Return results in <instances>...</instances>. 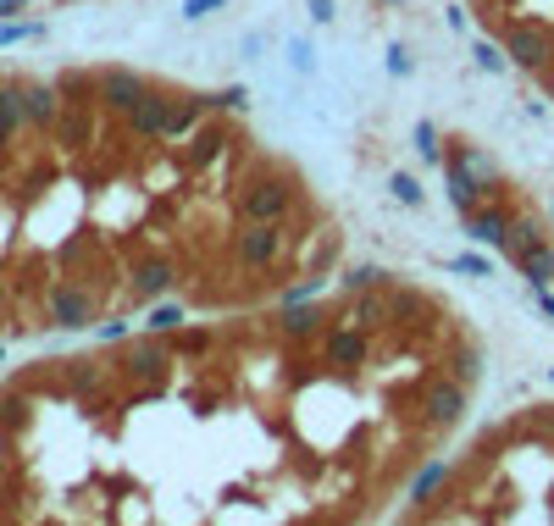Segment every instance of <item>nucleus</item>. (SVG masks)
Instances as JSON below:
<instances>
[{
  "mask_svg": "<svg viewBox=\"0 0 554 526\" xmlns=\"http://www.w3.org/2000/svg\"><path fill=\"white\" fill-rule=\"evenodd\" d=\"M444 482H449V460H433V466H422V471H416V482H410V504H416V510H422V504H433Z\"/></svg>",
  "mask_w": 554,
  "mask_h": 526,
  "instance_id": "17",
  "label": "nucleus"
},
{
  "mask_svg": "<svg viewBox=\"0 0 554 526\" xmlns=\"http://www.w3.org/2000/svg\"><path fill=\"white\" fill-rule=\"evenodd\" d=\"M532 427H538L543 438L554 443V405H538V410H532Z\"/></svg>",
  "mask_w": 554,
  "mask_h": 526,
  "instance_id": "30",
  "label": "nucleus"
},
{
  "mask_svg": "<svg viewBox=\"0 0 554 526\" xmlns=\"http://www.w3.org/2000/svg\"><path fill=\"white\" fill-rule=\"evenodd\" d=\"M388 189H394L399 205H422V183L410 178V172H394V178H388Z\"/></svg>",
  "mask_w": 554,
  "mask_h": 526,
  "instance_id": "23",
  "label": "nucleus"
},
{
  "mask_svg": "<svg viewBox=\"0 0 554 526\" xmlns=\"http://www.w3.org/2000/svg\"><path fill=\"white\" fill-rule=\"evenodd\" d=\"M183 322H189L183 305H161V299H156V305H145V327H150V333H178Z\"/></svg>",
  "mask_w": 554,
  "mask_h": 526,
  "instance_id": "20",
  "label": "nucleus"
},
{
  "mask_svg": "<svg viewBox=\"0 0 554 526\" xmlns=\"http://www.w3.org/2000/svg\"><path fill=\"white\" fill-rule=\"evenodd\" d=\"M471 56H477V67H482V72H505V61H510V56H499L494 39H477V45H471Z\"/></svg>",
  "mask_w": 554,
  "mask_h": 526,
  "instance_id": "24",
  "label": "nucleus"
},
{
  "mask_svg": "<svg viewBox=\"0 0 554 526\" xmlns=\"http://www.w3.org/2000/svg\"><path fill=\"white\" fill-rule=\"evenodd\" d=\"M416 427L427 432V438H438V432L460 427V416H466V383H455V377H433V383L416 388Z\"/></svg>",
  "mask_w": 554,
  "mask_h": 526,
  "instance_id": "3",
  "label": "nucleus"
},
{
  "mask_svg": "<svg viewBox=\"0 0 554 526\" xmlns=\"http://www.w3.org/2000/svg\"><path fill=\"white\" fill-rule=\"evenodd\" d=\"M388 311H394V327H416V316L427 311V299L416 288H388Z\"/></svg>",
  "mask_w": 554,
  "mask_h": 526,
  "instance_id": "19",
  "label": "nucleus"
},
{
  "mask_svg": "<svg viewBox=\"0 0 554 526\" xmlns=\"http://www.w3.org/2000/svg\"><path fill=\"white\" fill-rule=\"evenodd\" d=\"M538 78H543V89H549V100H554V67H543Z\"/></svg>",
  "mask_w": 554,
  "mask_h": 526,
  "instance_id": "36",
  "label": "nucleus"
},
{
  "mask_svg": "<svg viewBox=\"0 0 554 526\" xmlns=\"http://www.w3.org/2000/svg\"><path fill=\"white\" fill-rule=\"evenodd\" d=\"M178 288V266L167 255H133L128 261V299L133 305H156Z\"/></svg>",
  "mask_w": 554,
  "mask_h": 526,
  "instance_id": "6",
  "label": "nucleus"
},
{
  "mask_svg": "<svg viewBox=\"0 0 554 526\" xmlns=\"http://www.w3.org/2000/svg\"><path fill=\"white\" fill-rule=\"evenodd\" d=\"M449 272H460V277H488L494 266L482 261V255H455V261H449Z\"/></svg>",
  "mask_w": 554,
  "mask_h": 526,
  "instance_id": "27",
  "label": "nucleus"
},
{
  "mask_svg": "<svg viewBox=\"0 0 554 526\" xmlns=\"http://www.w3.org/2000/svg\"><path fill=\"white\" fill-rule=\"evenodd\" d=\"M549 383H554V366H549Z\"/></svg>",
  "mask_w": 554,
  "mask_h": 526,
  "instance_id": "37",
  "label": "nucleus"
},
{
  "mask_svg": "<svg viewBox=\"0 0 554 526\" xmlns=\"http://www.w3.org/2000/svg\"><path fill=\"white\" fill-rule=\"evenodd\" d=\"M505 56L527 72L554 67V28L543 23H521V17H505Z\"/></svg>",
  "mask_w": 554,
  "mask_h": 526,
  "instance_id": "5",
  "label": "nucleus"
},
{
  "mask_svg": "<svg viewBox=\"0 0 554 526\" xmlns=\"http://www.w3.org/2000/svg\"><path fill=\"white\" fill-rule=\"evenodd\" d=\"M211 106H217V111H244V106H250V89L233 84V89H222V95H211Z\"/></svg>",
  "mask_w": 554,
  "mask_h": 526,
  "instance_id": "26",
  "label": "nucleus"
},
{
  "mask_svg": "<svg viewBox=\"0 0 554 526\" xmlns=\"http://www.w3.org/2000/svg\"><path fill=\"white\" fill-rule=\"evenodd\" d=\"M233 133L222 128V122H205V128H194L189 133V144H183V156H178V167H183V178H200L205 167H217V161H228L233 156Z\"/></svg>",
  "mask_w": 554,
  "mask_h": 526,
  "instance_id": "7",
  "label": "nucleus"
},
{
  "mask_svg": "<svg viewBox=\"0 0 554 526\" xmlns=\"http://www.w3.org/2000/svg\"><path fill=\"white\" fill-rule=\"evenodd\" d=\"M532 299H538V311L554 322V294H549V283H538V288H532Z\"/></svg>",
  "mask_w": 554,
  "mask_h": 526,
  "instance_id": "33",
  "label": "nucleus"
},
{
  "mask_svg": "<svg viewBox=\"0 0 554 526\" xmlns=\"http://www.w3.org/2000/svg\"><path fill=\"white\" fill-rule=\"evenodd\" d=\"M211 95H172V117H167V139H189L194 128L211 122Z\"/></svg>",
  "mask_w": 554,
  "mask_h": 526,
  "instance_id": "13",
  "label": "nucleus"
},
{
  "mask_svg": "<svg viewBox=\"0 0 554 526\" xmlns=\"http://www.w3.org/2000/svg\"><path fill=\"white\" fill-rule=\"evenodd\" d=\"M322 327H327V311L322 305H305V299H294V305H283V311L272 316V338L277 344H289V349L322 338Z\"/></svg>",
  "mask_w": 554,
  "mask_h": 526,
  "instance_id": "9",
  "label": "nucleus"
},
{
  "mask_svg": "<svg viewBox=\"0 0 554 526\" xmlns=\"http://www.w3.org/2000/svg\"><path fill=\"white\" fill-rule=\"evenodd\" d=\"M172 344H178V355H189V360H205V355H211V349H217V333H211V327H189V333H178V338H172Z\"/></svg>",
  "mask_w": 554,
  "mask_h": 526,
  "instance_id": "21",
  "label": "nucleus"
},
{
  "mask_svg": "<svg viewBox=\"0 0 554 526\" xmlns=\"http://www.w3.org/2000/svg\"><path fill=\"white\" fill-rule=\"evenodd\" d=\"M410 139H416V156H422V161H444V139H438V128L427 117L410 128Z\"/></svg>",
  "mask_w": 554,
  "mask_h": 526,
  "instance_id": "22",
  "label": "nucleus"
},
{
  "mask_svg": "<svg viewBox=\"0 0 554 526\" xmlns=\"http://www.w3.org/2000/svg\"><path fill=\"white\" fill-rule=\"evenodd\" d=\"M95 95H100V106H106L111 117H122L133 100L145 95V78H139L133 67H106V72H95Z\"/></svg>",
  "mask_w": 554,
  "mask_h": 526,
  "instance_id": "11",
  "label": "nucleus"
},
{
  "mask_svg": "<svg viewBox=\"0 0 554 526\" xmlns=\"http://www.w3.org/2000/svg\"><path fill=\"white\" fill-rule=\"evenodd\" d=\"M283 255H289L283 222H244V228L233 233V261H239L244 272H272Z\"/></svg>",
  "mask_w": 554,
  "mask_h": 526,
  "instance_id": "4",
  "label": "nucleus"
},
{
  "mask_svg": "<svg viewBox=\"0 0 554 526\" xmlns=\"http://www.w3.org/2000/svg\"><path fill=\"white\" fill-rule=\"evenodd\" d=\"M510 261L521 266V277H527L532 288L538 283H554V244L538 239V244H521V250H510Z\"/></svg>",
  "mask_w": 554,
  "mask_h": 526,
  "instance_id": "15",
  "label": "nucleus"
},
{
  "mask_svg": "<svg viewBox=\"0 0 554 526\" xmlns=\"http://www.w3.org/2000/svg\"><path fill=\"white\" fill-rule=\"evenodd\" d=\"M344 322L366 327V333H383L394 327V311H388V288H366V294H350V316Z\"/></svg>",
  "mask_w": 554,
  "mask_h": 526,
  "instance_id": "14",
  "label": "nucleus"
},
{
  "mask_svg": "<svg viewBox=\"0 0 554 526\" xmlns=\"http://www.w3.org/2000/svg\"><path fill=\"white\" fill-rule=\"evenodd\" d=\"M449 144H455V150H449L444 161H455V167H466V178L477 183L482 194H494V189H499V161H494V156H482L477 144H466V139H449Z\"/></svg>",
  "mask_w": 554,
  "mask_h": 526,
  "instance_id": "12",
  "label": "nucleus"
},
{
  "mask_svg": "<svg viewBox=\"0 0 554 526\" xmlns=\"http://www.w3.org/2000/svg\"><path fill=\"white\" fill-rule=\"evenodd\" d=\"M444 23L460 34V28H466V6H449V12H444Z\"/></svg>",
  "mask_w": 554,
  "mask_h": 526,
  "instance_id": "34",
  "label": "nucleus"
},
{
  "mask_svg": "<svg viewBox=\"0 0 554 526\" xmlns=\"http://www.w3.org/2000/svg\"><path fill=\"white\" fill-rule=\"evenodd\" d=\"M394 6H399V0H394Z\"/></svg>",
  "mask_w": 554,
  "mask_h": 526,
  "instance_id": "38",
  "label": "nucleus"
},
{
  "mask_svg": "<svg viewBox=\"0 0 554 526\" xmlns=\"http://www.w3.org/2000/svg\"><path fill=\"white\" fill-rule=\"evenodd\" d=\"M305 12H311V23H333V0H305Z\"/></svg>",
  "mask_w": 554,
  "mask_h": 526,
  "instance_id": "32",
  "label": "nucleus"
},
{
  "mask_svg": "<svg viewBox=\"0 0 554 526\" xmlns=\"http://www.w3.org/2000/svg\"><path fill=\"white\" fill-rule=\"evenodd\" d=\"M460 383H477V377H482V349L477 344H460Z\"/></svg>",
  "mask_w": 554,
  "mask_h": 526,
  "instance_id": "25",
  "label": "nucleus"
},
{
  "mask_svg": "<svg viewBox=\"0 0 554 526\" xmlns=\"http://www.w3.org/2000/svg\"><path fill=\"white\" fill-rule=\"evenodd\" d=\"M366 360H372V333L366 327L355 322L322 327V366L338 388H355V366H366Z\"/></svg>",
  "mask_w": 554,
  "mask_h": 526,
  "instance_id": "2",
  "label": "nucleus"
},
{
  "mask_svg": "<svg viewBox=\"0 0 554 526\" xmlns=\"http://www.w3.org/2000/svg\"><path fill=\"white\" fill-rule=\"evenodd\" d=\"M510 222H516V211L510 205H477V211H466V239L482 244V250H510Z\"/></svg>",
  "mask_w": 554,
  "mask_h": 526,
  "instance_id": "10",
  "label": "nucleus"
},
{
  "mask_svg": "<svg viewBox=\"0 0 554 526\" xmlns=\"http://www.w3.org/2000/svg\"><path fill=\"white\" fill-rule=\"evenodd\" d=\"M444 183H449V205H455L460 216H466V211H477V205H482V189L466 178V167H455V161H444Z\"/></svg>",
  "mask_w": 554,
  "mask_h": 526,
  "instance_id": "16",
  "label": "nucleus"
},
{
  "mask_svg": "<svg viewBox=\"0 0 554 526\" xmlns=\"http://www.w3.org/2000/svg\"><path fill=\"white\" fill-rule=\"evenodd\" d=\"M222 6H228V0H183V17H211V12H222Z\"/></svg>",
  "mask_w": 554,
  "mask_h": 526,
  "instance_id": "28",
  "label": "nucleus"
},
{
  "mask_svg": "<svg viewBox=\"0 0 554 526\" xmlns=\"http://www.w3.org/2000/svg\"><path fill=\"white\" fill-rule=\"evenodd\" d=\"M289 61H294V72H311V45H305V39H294V45H289Z\"/></svg>",
  "mask_w": 554,
  "mask_h": 526,
  "instance_id": "31",
  "label": "nucleus"
},
{
  "mask_svg": "<svg viewBox=\"0 0 554 526\" xmlns=\"http://www.w3.org/2000/svg\"><path fill=\"white\" fill-rule=\"evenodd\" d=\"M167 117H172V95H161V89L145 84V95L122 111V128H128L133 139L156 144V139H167Z\"/></svg>",
  "mask_w": 554,
  "mask_h": 526,
  "instance_id": "8",
  "label": "nucleus"
},
{
  "mask_svg": "<svg viewBox=\"0 0 554 526\" xmlns=\"http://www.w3.org/2000/svg\"><path fill=\"white\" fill-rule=\"evenodd\" d=\"M28 0H0V17H12V12H23Z\"/></svg>",
  "mask_w": 554,
  "mask_h": 526,
  "instance_id": "35",
  "label": "nucleus"
},
{
  "mask_svg": "<svg viewBox=\"0 0 554 526\" xmlns=\"http://www.w3.org/2000/svg\"><path fill=\"white\" fill-rule=\"evenodd\" d=\"M388 72H394V78L416 72V61H410V50H405V45H394V50H388Z\"/></svg>",
  "mask_w": 554,
  "mask_h": 526,
  "instance_id": "29",
  "label": "nucleus"
},
{
  "mask_svg": "<svg viewBox=\"0 0 554 526\" xmlns=\"http://www.w3.org/2000/svg\"><path fill=\"white\" fill-rule=\"evenodd\" d=\"M233 216H239V222H289L294 216V189L277 178V172L255 167L250 178L239 183V194H233Z\"/></svg>",
  "mask_w": 554,
  "mask_h": 526,
  "instance_id": "1",
  "label": "nucleus"
},
{
  "mask_svg": "<svg viewBox=\"0 0 554 526\" xmlns=\"http://www.w3.org/2000/svg\"><path fill=\"white\" fill-rule=\"evenodd\" d=\"M338 283H344V294H366V288H388V272L372 261H355V266H344Z\"/></svg>",
  "mask_w": 554,
  "mask_h": 526,
  "instance_id": "18",
  "label": "nucleus"
}]
</instances>
